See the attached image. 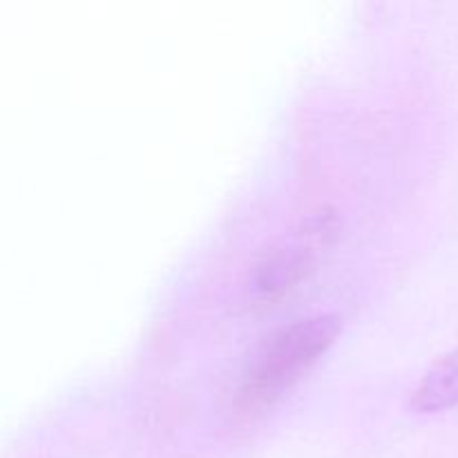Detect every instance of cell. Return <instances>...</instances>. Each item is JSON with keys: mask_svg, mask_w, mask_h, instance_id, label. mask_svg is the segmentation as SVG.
<instances>
[{"mask_svg": "<svg viewBox=\"0 0 458 458\" xmlns=\"http://www.w3.org/2000/svg\"><path fill=\"white\" fill-rule=\"evenodd\" d=\"M343 318L338 313H316L282 327L267 340L250 362L240 387V403L267 405L289 392L338 340Z\"/></svg>", "mask_w": 458, "mask_h": 458, "instance_id": "1", "label": "cell"}, {"mask_svg": "<svg viewBox=\"0 0 458 458\" xmlns=\"http://www.w3.org/2000/svg\"><path fill=\"white\" fill-rule=\"evenodd\" d=\"M322 244L302 228L300 242L271 250L264 255L250 276V293L258 300H273L295 289L316 267V250L313 246ZM325 246V244H322Z\"/></svg>", "mask_w": 458, "mask_h": 458, "instance_id": "2", "label": "cell"}, {"mask_svg": "<svg viewBox=\"0 0 458 458\" xmlns=\"http://www.w3.org/2000/svg\"><path fill=\"white\" fill-rule=\"evenodd\" d=\"M458 405V347L438 358L410 392V410L438 414Z\"/></svg>", "mask_w": 458, "mask_h": 458, "instance_id": "3", "label": "cell"}]
</instances>
